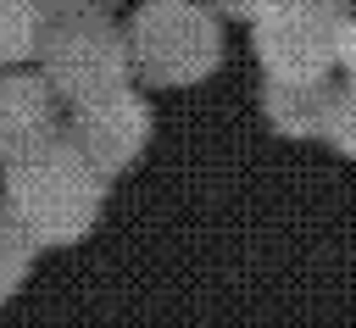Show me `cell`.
<instances>
[{
	"mask_svg": "<svg viewBox=\"0 0 356 328\" xmlns=\"http://www.w3.org/2000/svg\"><path fill=\"white\" fill-rule=\"evenodd\" d=\"M22 233L44 250L78 245L83 233H95L100 211H106V178L56 133L44 150L22 156L6 167V200H0Z\"/></svg>",
	"mask_w": 356,
	"mask_h": 328,
	"instance_id": "cell-1",
	"label": "cell"
},
{
	"mask_svg": "<svg viewBox=\"0 0 356 328\" xmlns=\"http://www.w3.org/2000/svg\"><path fill=\"white\" fill-rule=\"evenodd\" d=\"M122 44L128 72H139L150 89H189L222 61V22L200 0H145L128 17Z\"/></svg>",
	"mask_w": 356,
	"mask_h": 328,
	"instance_id": "cell-2",
	"label": "cell"
},
{
	"mask_svg": "<svg viewBox=\"0 0 356 328\" xmlns=\"http://www.w3.org/2000/svg\"><path fill=\"white\" fill-rule=\"evenodd\" d=\"M345 11L328 0H261L250 17V50L267 83H323L339 56Z\"/></svg>",
	"mask_w": 356,
	"mask_h": 328,
	"instance_id": "cell-3",
	"label": "cell"
},
{
	"mask_svg": "<svg viewBox=\"0 0 356 328\" xmlns=\"http://www.w3.org/2000/svg\"><path fill=\"white\" fill-rule=\"evenodd\" d=\"M39 61H44L50 95L67 106H89L100 95H117L134 78L122 28L106 17H50V28L39 39Z\"/></svg>",
	"mask_w": 356,
	"mask_h": 328,
	"instance_id": "cell-4",
	"label": "cell"
},
{
	"mask_svg": "<svg viewBox=\"0 0 356 328\" xmlns=\"http://www.w3.org/2000/svg\"><path fill=\"white\" fill-rule=\"evenodd\" d=\"M150 128H156V117H150L145 95L117 89V95H100V100H89V106H72V128H67L61 139L111 183L117 172H128V167L145 156Z\"/></svg>",
	"mask_w": 356,
	"mask_h": 328,
	"instance_id": "cell-5",
	"label": "cell"
},
{
	"mask_svg": "<svg viewBox=\"0 0 356 328\" xmlns=\"http://www.w3.org/2000/svg\"><path fill=\"white\" fill-rule=\"evenodd\" d=\"M61 133L56 122V95L33 72H0V167L44 150Z\"/></svg>",
	"mask_w": 356,
	"mask_h": 328,
	"instance_id": "cell-6",
	"label": "cell"
},
{
	"mask_svg": "<svg viewBox=\"0 0 356 328\" xmlns=\"http://www.w3.org/2000/svg\"><path fill=\"white\" fill-rule=\"evenodd\" d=\"M334 83H261V117L284 139H323L328 111H334Z\"/></svg>",
	"mask_w": 356,
	"mask_h": 328,
	"instance_id": "cell-7",
	"label": "cell"
},
{
	"mask_svg": "<svg viewBox=\"0 0 356 328\" xmlns=\"http://www.w3.org/2000/svg\"><path fill=\"white\" fill-rule=\"evenodd\" d=\"M50 28L44 0H0V72L39 56V39Z\"/></svg>",
	"mask_w": 356,
	"mask_h": 328,
	"instance_id": "cell-8",
	"label": "cell"
},
{
	"mask_svg": "<svg viewBox=\"0 0 356 328\" xmlns=\"http://www.w3.org/2000/svg\"><path fill=\"white\" fill-rule=\"evenodd\" d=\"M33 256H39V245L22 233V222L0 206V306L28 284V272H33Z\"/></svg>",
	"mask_w": 356,
	"mask_h": 328,
	"instance_id": "cell-9",
	"label": "cell"
},
{
	"mask_svg": "<svg viewBox=\"0 0 356 328\" xmlns=\"http://www.w3.org/2000/svg\"><path fill=\"white\" fill-rule=\"evenodd\" d=\"M323 139H328L339 156H350V161H356V95H350V89H345V95H334V111H328Z\"/></svg>",
	"mask_w": 356,
	"mask_h": 328,
	"instance_id": "cell-10",
	"label": "cell"
},
{
	"mask_svg": "<svg viewBox=\"0 0 356 328\" xmlns=\"http://www.w3.org/2000/svg\"><path fill=\"white\" fill-rule=\"evenodd\" d=\"M117 0H44L50 17H106Z\"/></svg>",
	"mask_w": 356,
	"mask_h": 328,
	"instance_id": "cell-11",
	"label": "cell"
},
{
	"mask_svg": "<svg viewBox=\"0 0 356 328\" xmlns=\"http://www.w3.org/2000/svg\"><path fill=\"white\" fill-rule=\"evenodd\" d=\"M334 67H345L350 95H356V17H345V28H339V56H334Z\"/></svg>",
	"mask_w": 356,
	"mask_h": 328,
	"instance_id": "cell-12",
	"label": "cell"
},
{
	"mask_svg": "<svg viewBox=\"0 0 356 328\" xmlns=\"http://www.w3.org/2000/svg\"><path fill=\"white\" fill-rule=\"evenodd\" d=\"M200 6H206V11H211V17H245V22H250V17H256V6H261V0H200Z\"/></svg>",
	"mask_w": 356,
	"mask_h": 328,
	"instance_id": "cell-13",
	"label": "cell"
},
{
	"mask_svg": "<svg viewBox=\"0 0 356 328\" xmlns=\"http://www.w3.org/2000/svg\"><path fill=\"white\" fill-rule=\"evenodd\" d=\"M328 6H339V11H345V6H356V0H328Z\"/></svg>",
	"mask_w": 356,
	"mask_h": 328,
	"instance_id": "cell-14",
	"label": "cell"
}]
</instances>
